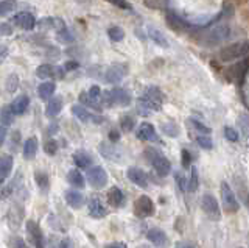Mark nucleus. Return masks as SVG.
<instances>
[{
    "mask_svg": "<svg viewBox=\"0 0 249 248\" xmlns=\"http://www.w3.org/2000/svg\"><path fill=\"white\" fill-rule=\"evenodd\" d=\"M249 55V39L245 41H238L229 44L228 47H224L220 50L218 57L224 63H231V61H237V59H243Z\"/></svg>",
    "mask_w": 249,
    "mask_h": 248,
    "instance_id": "2",
    "label": "nucleus"
},
{
    "mask_svg": "<svg viewBox=\"0 0 249 248\" xmlns=\"http://www.w3.org/2000/svg\"><path fill=\"white\" fill-rule=\"evenodd\" d=\"M64 67L62 69H58L56 66L53 64H41L37 69H36V75L39 76V78H54V76H62L64 75Z\"/></svg>",
    "mask_w": 249,
    "mask_h": 248,
    "instance_id": "14",
    "label": "nucleus"
},
{
    "mask_svg": "<svg viewBox=\"0 0 249 248\" xmlns=\"http://www.w3.org/2000/svg\"><path fill=\"white\" fill-rule=\"evenodd\" d=\"M111 95H112V102L114 105H120V106H128L131 103V95L126 89L122 88H114L111 89Z\"/></svg>",
    "mask_w": 249,
    "mask_h": 248,
    "instance_id": "19",
    "label": "nucleus"
},
{
    "mask_svg": "<svg viewBox=\"0 0 249 248\" xmlns=\"http://www.w3.org/2000/svg\"><path fill=\"white\" fill-rule=\"evenodd\" d=\"M126 72H128L126 64H112L105 72V80L109 84H117L123 80V76L126 75Z\"/></svg>",
    "mask_w": 249,
    "mask_h": 248,
    "instance_id": "9",
    "label": "nucleus"
},
{
    "mask_svg": "<svg viewBox=\"0 0 249 248\" xmlns=\"http://www.w3.org/2000/svg\"><path fill=\"white\" fill-rule=\"evenodd\" d=\"M196 142L202 150H212V147H213V142H212V139L209 137V134H199L196 137Z\"/></svg>",
    "mask_w": 249,
    "mask_h": 248,
    "instance_id": "41",
    "label": "nucleus"
},
{
    "mask_svg": "<svg viewBox=\"0 0 249 248\" xmlns=\"http://www.w3.org/2000/svg\"><path fill=\"white\" fill-rule=\"evenodd\" d=\"M6 57H8V47L3 44H0V61L5 59Z\"/></svg>",
    "mask_w": 249,
    "mask_h": 248,
    "instance_id": "59",
    "label": "nucleus"
},
{
    "mask_svg": "<svg viewBox=\"0 0 249 248\" xmlns=\"http://www.w3.org/2000/svg\"><path fill=\"white\" fill-rule=\"evenodd\" d=\"M176 248H193V247H192V245H189V244L181 242V244H178V245H176Z\"/></svg>",
    "mask_w": 249,
    "mask_h": 248,
    "instance_id": "61",
    "label": "nucleus"
},
{
    "mask_svg": "<svg viewBox=\"0 0 249 248\" xmlns=\"http://www.w3.org/2000/svg\"><path fill=\"white\" fill-rule=\"evenodd\" d=\"M5 139H6V127L0 125V147L5 144Z\"/></svg>",
    "mask_w": 249,
    "mask_h": 248,
    "instance_id": "58",
    "label": "nucleus"
},
{
    "mask_svg": "<svg viewBox=\"0 0 249 248\" xmlns=\"http://www.w3.org/2000/svg\"><path fill=\"white\" fill-rule=\"evenodd\" d=\"M36 27L39 30H56V33L61 30L66 28V22L61 18H44L41 20H37Z\"/></svg>",
    "mask_w": 249,
    "mask_h": 248,
    "instance_id": "15",
    "label": "nucleus"
},
{
    "mask_svg": "<svg viewBox=\"0 0 249 248\" xmlns=\"http://www.w3.org/2000/svg\"><path fill=\"white\" fill-rule=\"evenodd\" d=\"M202 209L204 212L213 220H220L221 219V211H220V206H218V201L215 200V197H212L210 193H206L202 197Z\"/></svg>",
    "mask_w": 249,
    "mask_h": 248,
    "instance_id": "11",
    "label": "nucleus"
},
{
    "mask_svg": "<svg viewBox=\"0 0 249 248\" xmlns=\"http://www.w3.org/2000/svg\"><path fill=\"white\" fill-rule=\"evenodd\" d=\"M56 36H58L59 42H62V44H70V42H73V36H72V33L69 32V28H67V27H66L64 30H61V32H58Z\"/></svg>",
    "mask_w": 249,
    "mask_h": 248,
    "instance_id": "45",
    "label": "nucleus"
},
{
    "mask_svg": "<svg viewBox=\"0 0 249 248\" xmlns=\"http://www.w3.org/2000/svg\"><path fill=\"white\" fill-rule=\"evenodd\" d=\"M237 123H238L240 131L243 133V136L249 139V115L248 114H241L238 117V120H237Z\"/></svg>",
    "mask_w": 249,
    "mask_h": 248,
    "instance_id": "40",
    "label": "nucleus"
},
{
    "mask_svg": "<svg viewBox=\"0 0 249 248\" xmlns=\"http://www.w3.org/2000/svg\"><path fill=\"white\" fill-rule=\"evenodd\" d=\"M136 136H137V139H140V141L159 142V136H158V133H156V128L151 125V123H148V122L140 123V127L137 128Z\"/></svg>",
    "mask_w": 249,
    "mask_h": 248,
    "instance_id": "13",
    "label": "nucleus"
},
{
    "mask_svg": "<svg viewBox=\"0 0 249 248\" xmlns=\"http://www.w3.org/2000/svg\"><path fill=\"white\" fill-rule=\"evenodd\" d=\"M137 248H150L148 245H140V247H137Z\"/></svg>",
    "mask_w": 249,
    "mask_h": 248,
    "instance_id": "63",
    "label": "nucleus"
},
{
    "mask_svg": "<svg viewBox=\"0 0 249 248\" xmlns=\"http://www.w3.org/2000/svg\"><path fill=\"white\" fill-rule=\"evenodd\" d=\"M64 197H66L67 205H69L70 208H73V209H80V208L84 205V195H83L81 192L75 191V189H69V191H66Z\"/></svg>",
    "mask_w": 249,
    "mask_h": 248,
    "instance_id": "18",
    "label": "nucleus"
},
{
    "mask_svg": "<svg viewBox=\"0 0 249 248\" xmlns=\"http://www.w3.org/2000/svg\"><path fill=\"white\" fill-rule=\"evenodd\" d=\"M89 214L93 217V219H101V217L107 215V209L98 198H92L89 201Z\"/></svg>",
    "mask_w": 249,
    "mask_h": 248,
    "instance_id": "22",
    "label": "nucleus"
},
{
    "mask_svg": "<svg viewBox=\"0 0 249 248\" xmlns=\"http://www.w3.org/2000/svg\"><path fill=\"white\" fill-rule=\"evenodd\" d=\"M106 2L117 6V8L123 10V11H132V5L128 2V0H106Z\"/></svg>",
    "mask_w": 249,
    "mask_h": 248,
    "instance_id": "47",
    "label": "nucleus"
},
{
    "mask_svg": "<svg viewBox=\"0 0 249 248\" xmlns=\"http://www.w3.org/2000/svg\"><path fill=\"white\" fill-rule=\"evenodd\" d=\"M75 69H78V63H76V61H67V63L64 64V71L66 72L75 71Z\"/></svg>",
    "mask_w": 249,
    "mask_h": 248,
    "instance_id": "57",
    "label": "nucleus"
},
{
    "mask_svg": "<svg viewBox=\"0 0 249 248\" xmlns=\"http://www.w3.org/2000/svg\"><path fill=\"white\" fill-rule=\"evenodd\" d=\"M8 245H10V248H28L25 240L19 236H11L10 240H8Z\"/></svg>",
    "mask_w": 249,
    "mask_h": 248,
    "instance_id": "48",
    "label": "nucleus"
},
{
    "mask_svg": "<svg viewBox=\"0 0 249 248\" xmlns=\"http://www.w3.org/2000/svg\"><path fill=\"white\" fill-rule=\"evenodd\" d=\"M16 10H18V2L16 0H2L0 2V16H8Z\"/></svg>",
    "mask_w": 249,
    "mask_h": 248,
    "instance_id": "34",
    "label": "nucleus"
},
{
    "mask_svg": "<svg viewBox=\"0 0 249 248\" xmlns=\"http://www.w3.org/2000/svg\"><path fill=\"white\" fill-rule=\"evenodd\" d=\"M67 181L73 186L76 189H83L86 186V181H84V176L81 175L80 170H70L69 175H67Z\"/></svg>",
    "mask_w": 249,
    "mask_h": 248,
    "instance_id": "30",
    "label": "nucleus"
},
{
    "mask_svg": "<svg viewBox=\"0 0 249 248\" xmlns=\"http://www.w3.org/2000/svg\"><path fill=\"white\" fill-rule=\"evenodd\" d=\"M14 113L11 106H2L0 108V125L3 127H10L13 120H14Z\"/></svg>",
    "mask_w": 249,
    "mask_h": 248,
    "instance_id": "32",
    "label": "nucleus"
},
{
    "mask_svg": "<svg viewBox=\"0 0 249 248\" xmlns=\"http://www.w3.org/2000/svg\"><path fill=\"white\" fill-rule=\"evenodd\" d=\"M221 201H223V208L228 214H235L240 209V203L237 200L235 192L232 191V188L228 184V181L221 183Z\"/></svg>",
    "mask_w": 249,
    "mask_h": 248,
    "instance_id": "5",
    "label": "nucleus"
},
{
    "mask_svg": "<svg viewBox=\"0 0 249 248\" xmlns=\"http://www.w3.org/2000/svg\"><path fill=\"white\" fill-rule=\"evenodd\" d=\"M233 186H235V192H237V197L240 198V201L246 208H249V189H248L246 181L243 178L235 176L233 178Z\"/></svg>",
    "mask_w": 249,
    "mask_h": 248,
    "instance_id": "17",
    "label": "nucleus"
},
{
    "mask_svg": "<svg viewBox=\"0 0 249 248\" xmlns=\"http://www.w3.org/2000/svg\"><path fill=\"white\" fill-rule=\"evenodd\" d=\"M167 24L170 25L171 30H175V32H182V30L185 28L184 20L179 16H176L175 13H171V11L167 13Z\"/></svg>",
    "mask_w": 249,
    "mask_h": 248,
    "instance_id": "31",
    "label": "nucleus"
},
{
    "mask_svg": "<svg viewBox=\"0 0 249 248\" xmlns=\"http://www.w3.org/2000/svg\"><path fill=\"white\" fill-rule=\"evenodd\" d=\"M145 158L154 167L156 173H158L159 176L170 175V172H171V162L165 156H163V154L158 149H153V147L146 149L145 150Z\"/></svg>",
    "mask_w": 249,
    "mask_h": 248,
    "instance_id": "4",
    "label": "nucleus"
},
{
    "mask_svg": "<svg viewBox=\"0 0 249 248\" xmlns=\"http://www.w3.org/2000/svg\"><path fill=\"white\" fill-rule=\"evenodd\" d=\"M109 141L111 142H117V141H120V133L117 130H111L109 131Z\"/></svg>",
    "mask_w": 249,
    "mask_h": 248,
    "instance_id": "56",
    "label": "nucleus"
},
{
    "mask_svg": "<svg viewBox=\"0 0 249 248\" xmlns=\"http://www.w3.org/2000/svg\"><path fill=\"white\" fill-rule=\"evenodd\" d=\"M37 153V139L36 137H28L25 144H23V156L25 159H33Z\"/></svg>",
    "mask_w": 249,
    "mask_h": 248,
    "instance_id": "28",
    "label": "nucleus"
},
{
    "mask_svg": "<svg viewBox=\"0 0 249 248\" xmlns=\"http://www.w3.org/2000/svg\"><path fill=\"white\" fill-rule=\"evenodd\" d=\"M229 36H231V27L228 24L215 25L201 38V44L204 47H215V45H220L224 41H228Z\"/></svg>",
    "mask_w": 249,
    "mask_h": 248,
    "instance_id": "3",
    "label": "nucleus"
},
{
    "mask_svg": "<svg viewBox=\"0 0 249 248\" xmlns=\"http://www.w3.org/2000/svg\"><path fill=\"white\" fill-rule=\"evenodd\" d=\"M13 166H14L13 156H10V154H2L0 156V181H3L5 178L10 176Z\"/></svg>",
    "mask_w": 249,
    "mask_h": 248,
    "instance_id": "21",
    "label": "nucleus"
},
{
    "mask_svg": "<svg viewBox=\"0 0 249 248\" xmlns=\"http://www.w3.org/2000/svg\"><path fill=\"white\" fill-rule=\"evenodd\" d=\"M89 97L93 100V102L97 103H101V97H103V91L100 89V86H97V84H93V86H90V89L88 91Z\"/></svg>",
    "mask_w": 249,
    "mask_h": 248,
    "instance_id": "44",
    "label": "nucleus"
},
{
    "mask_svg": "<svg viewBox=\"0 0 249 248\" xmlns=\"http://www.w3.org/2000/svg\"><path fill=\"white\" fill-rule=\"evenodd\" d=\"M61 110H62V98L61 97H52L49 100V103H47L45 115H47V117L53 119L61 113Z\"/></svg>",
    "mask_w": 249,
    "mask_h": 248,
    "instance_id": "23",
    "label": "nucleus"
},
{
    "mask_svg": "<svg viewBox=\"0 0 249 248\" xmlns=\"http://www.w3.org/2000/svg\"><path fill=\"white\" fill-rule=\"evenodd\" d=\"M224 137L231 142H237L238 141V133L235 128L232 127H224Z\"/></svg>",
    "mask_w": 249,
    "mask_h": 248,
    "instance_id": "50",
    "label": "nucleus"
},
{
    "mask_svg": "<svg viewBox=\"0 0 249 248\" xmlns=\"http://www.w3.org/2000/svg\"><path fill=\"white\" fill-rule=\"evenodd\" d=\"M44 150L47 154L53 156V154H56V152H58V142L54 141V139H49V141L44 144Z\"/></svg>",
    "mask_w": 249,
    "mask_h": 248,
    "instance_id": "49",
    "label": "nucleus"
},
{
    "mask_svg": "<svg viewBox=\"0 0 249 248\" xmlns=\"http://www.w3.org/2000/svg\"><path fill=\"white\" fill-rule=\"evenodd\" d=\"M148 35H150V38L153 39V42L156 44V45H159V47H162V49H167L168 47V41H167V38H165V35H163L162 32H159L158 28H148Z\"/></svg>",
    "mask_w": 249,
    "mask_h": 248,
    "instance_id": "29",
    "label": "nucleus"
},
{
    "mask_svg": "<svg viewBox=\"0 0 249 248\" xmlns=\"http://www.w3.org/2000/svg\"><path fill=\"white\" fill-rule=\"evenodd\" d=\"M80 102L83 103V106H89V108H92V110H95V111L101 110V105L97 103V102H93V100L89 97L88 92H81V94H80Z\"/></svg>",
    "mask_w": 249,
    "mask_h": 248,
    "instance_id": "39",
    "label": "nucleus"
},
{
    "mask_svg": "<svg viewBox=\"0 0 249 248\" xmlns=\"http://www.w3.org/2000/svg\"><path fill=\"white\" fill-rule=\"evenodd\" d=\"M163 105V94L158 86H146L143 94L137 100L139 113L142 115H148L153 111H160Z\"/></svg>",
    "mask_w": 249,
    "mask_h": 248,
    "instance_id": "1",
    "label": "nucleus"
},
{
    "mask_svg": "<svg viewBox=\"0 0 249 248\" xmlns=\"http://www.w3.org/2000/svg\"><path fill=\"white\" fill-rule=\"evenodd\" d=\"M13 24L18 25L19 28L22 30H27V32H30V30H33L36 27V19L31 13L28 11H22V13H18L16 16L13 18Z\"/></svg>",
    "mask_w": 249,
    "mask_h": 248,
    "instance_id": "12",
    "label": "nucleus"
},
{
    "mask_svg": "<svg viewBox=\"0 0 249 248\" xmlns=\"http://www.w3.org/2000/svg\"><path fill=\"white\" fill-rule=\"evenodd\" d=\"M54 91H56V86H54L53 81H44L42 84H39L37 94L42 100H50L54 94Z\"/></svg>",
    "mask_w": 249,
    "mask_h": 248,
    "instance_id": "27",
    "label": "nucleus"
},
{
    "mask_svg": "<svg viewBox=\"0 0 249 248\" xmlns=\"http://www.w3.org/2000/svg\"><path fill=\"white\" fill-rule=\"evenodd\" d=\"M88 181L93 189H103L107 184V173L103 167L93 166L88 169Z\"/></svg>",
    "mask_w": 249,
    "mask_h": 248,
    "instance_id": "6",
    "label": "nucleus"
},
{
    "mask_svg": "<svg viewBox=\"0 0 249 248\" xmlns=\"http://www.w3.org/2000/svg\"><path fill=\"white\" fill-rule=\"evenodd\" d=\"M134 214L139 217V219H145V217L153 215L154 203L151 201V198L146 195H140L134 203Z\"/></svg>",
    "mask_w": 249,
    "mask_h": 248,
    "instance_id": "7",
    "label": "nucleus"
},
{
    "mask_svg": "<svg viewBox=\"0 0 249 248\" xmlns=\"http://www.w3.org/2000/svg\"><path fill=\"white\" fill-rule=\"evenodd\" d=\"M98 150H100V153L103 154L106 159H111V161L117 159V161H119V158H120V152L117 150L114 145H111V144L101 142L100 147H98Z\"/></svg>",
    "mask_w": 249,
    "mask_h": 248,
    "instance_id": "26",
    "label": "nucleus"
},
{
    "mask_svg": "<svg viewBox=\"0 0 249 248\" xmlns=\"http://www.w3.org/2000/svg\"><path fill=\"white\" fill-rule=\"evenodd\" d=\"M10 35H13V25L0 24V36H10Z\"/></svg>",
    "mask_w": 249,
    "mask_h": 248,
    "instance_id": "53",
    "label": "nucleus"
},
{
    "mask_svg": "<svg viewBox=\"0 0 249 248\" xmlns=\"http://www.w3.org/2000/svg\"><path fill=\"white\" fill-rule=\"evenodd\" d=\"M28 106H30V97L27 94H22L19 97H16L13 100V103H11V108H13V113L16 115H22L23 113H25L28 110Z\"/></svg>",
    "mask_w": 249,
    "mask_h": 248,
    "instance_id": "20",
    "label": "nucleus"
},
{
    "mask_svg": "<svg viewBox=\"0 0 249 248\" xmlns=\"http://www.w3.org/2000/svg\"><path fill=\"white\" fill-rule=\"evenodd\" d=\"M27 231H28V236L31 239V242L36 248H45V237H44V232L41 229V227L33 222V220H28L27 222Z\"/></svg>",
    "mask_w": 249,
    "mask_h": 248,
    "instance_id": "10",
    "label": "nucleus"
},
{
    "mask_svg": "<svg viewBox=\"0 0 249 248\" xmlns=\"http://www.w3.org/2000/svg\"><path fill=\"white\" fill-rule=\"evenodd\" d=\"M126 175L132 183H134L136 186H139V188H142V189L148 188V176L143 170H140L139 167H129Z\"/></svg>",
    "mask_w": 249,
    "mask_h": 248,
    "instance_id": "16",
    "label": "nucleus"
},
{
    "mask_svg": "<svg viewBox=\"0 0 249 248\" xmlns=\"http://www.w3.org/2000/svg\"><path fill=\"white\" fill-rule=\"evenodd\" d=\"M162 131H163V134H167L170 137H176L179 134V130H178V127L175 125L173 122L162 123Z\"/></svg>",
    "mask_w": 249,
    "mask_h": 248,
    "instance_id": "42",
    "label": "nucleus"
},
{
    "mask_svg": "<svg viewBox=\"0 0 249 248\" xmlns=\"http://www.w3.org/2000/svg\"><path fill=\"white\" fill-rule=\"evenodd\" d=\"M107 36H109V39H111V41L120 42V41H123V38H124V32L120 27L112 25V27L107 28Z\"/></svg>",
    "mask_w": 249,
    "mask_h": 248,
    "instance_id": "35",
    "label": "nucleus"
},
{
    "mask_svg": "<svg viewBox=\"0 0 249 248\" xmlns=\"http://www.w3.org/2000/svg\"><path fill=\"white\" fill-rule=\"evenodd\" d=\"M120 127H122L123 131H132V130H134V127H136V120H134V117H132V115H129V114L122 115V119H120Z\"/></svg>",
    "mask_w": 249,
    "mask_h": 248,
    "instance_id": "38",
    "label": "nucleus"
},
{
    "mask_svg": "<svg viewBox=\"0 0 249 248\" xmlns=\"http://www.w3.org/2000/svg\"><path fill=\"white\" fill-rule=\"evenodd\" d=\"M56 128H58L56 125H52V127H49V133H50V134H54V131H56Z\"/></svg>",
    "mask_w": 249,
    "mask_h": 248,
    "instance_id": "62",
    "label": "nucleus"
},
{
    "mask_svg": "<svg viewBox=\"0 0 249 248\" xmlns=\"http://www.w3.org/2000/svg\"><path fill=\"white\" fill-rule=\"evenodd\" d=\"M198 184H199V178H198V169L196 167H190V180H189V188L187 191L195 192L198 189Z\"/></svg>",
    "mask_w": 249,
    "mask_h": 248,
    "instance_id": "37",
    "label": "nucleus"
},
{
    "mask_svg": "<svg viewBox=\"0 0 249 248\" xmlns=\"http://www.w3.org/2000/svg\"><path fill=\"white\" fill-rule=\"evenodd\" d=\"M175 178H176V183L179 188H181V191H187V188H189V180H185V176L181 172H178L175 175Z\"/></svg>",
    "mask_w": 249,
    "mask_h": 248,
    "instance_id": "51",
    "label": "nucleus"
},
{
    "mask_svg": "<svg viewBox=\"0 0 249 248\" xmlns=\"http://www.w3.org/2000/svg\"><path fill=\"white\" fill-rule=\"evenodd\" d=\"M107 201H109V205L114 206V208L123 206V203H124L123 192L119 188H117V186H114V188H111V189H109V192H107Z\"/></svg>",
    "mask_w": 249,
    "mask_h": 248,
    "instance_id": "25",
    "label": "nucleus"
},
{
    "mask_svg": "<svg viewBox=\"0 0 249 248\" xmlns=\"http://www.w3.org/2000/svg\"><path fill=\"white\" fill-rule=\"evenodd\" d=\"M146 239L153 244L154 248H168L170 239L160 228H151L146 232Z\"/></svg>",
    "mask_w": 249,
    "mask_h": 248,
    "instance_id": "8",
    "label": "nucleus"
},
{
    "mask_svg": "<svg viewBox=\"0 0 249 248\" xmlns=\"http://www.w3.org/2000/svg\"><path fill=\"white\" fill-rule=\"evenodd\" d=\"M105 248H128V247L124 245L123 242H114V244H109V245H106Z\"/></svg>",
    "mask_w": 249,
    "mask_h": 248,
    "instance_id": "60",
    "label": "nucleus"
},
{
    "mask_svg": "<svg viewBox=\"0 0 249 248\" xmlns=\"http://www.w3.org/2000/svg\"><path fill=\"white\" fill-rule=\"evenodd\" d=\"M73 162L80 169H89L92 166V156L84 150H78L73 153Z\"/></svg>",
    "mask_w": 249,
    "mask_h": 248,
    "instance_id": "24",
    "label": "nucleus"
},
{
    "mask_svg": "<svg viewBox=\"0 0 249 248\" xmlns=\"http://www.w3.org/2000/svg\"><path fill=\"white\" fill-rule=\"evenodd\" d=\"M35 180H36V184H37V188L39 189H42V191H47V188H49V175H47L45 172H42V170H37V172L35 173Z\"/></svg>",
    "mask_w": 249,
    "mask_h": 248,
    "instance_id": "36",
    "label": "nucleus"
},
{
    "mask_svg": "<svg viewBox=\"0 0 249 248\" xmlns=\"http://www.w3.org/2000/svg\"><path fill=\"white\" fill-rule=\"evenodd\" d=\"M19 142H20V133L16 130V131H13V134H11V147L14 150H16V147L19 145Z\"/></svg>",
    "mask_w": 249,
    "mask_h": 248,
    "instance_id": "54",
    "label": "nucleus"
},
{
    "mask_svg": "<svg viewBox=\"0 0 249 248\" xmlns=\"http://www.w3.org/2000/svg\"><path fill=\"white\" fill-rule=\"evenodd\" d=\"M19 88V76L16 74H11L6 80V91L8 92H16Z\"/></svg>",
    "mask_w": 249,
    "mask_h": 248,
    "instance_id": "43",
    "label": "nucleus"
},
{
    "mask_svg": "<svg viewBox=\"0 0 249 248\" xmlns=\"http://www.w3.org/2000/svg\"><path fill=\"white\" fill-rule=\"evenodd\" d=\"M190 123H192V127L198 131V133H201V134H210V128L207 127V125H204L202 122H199V120H196V119H190L189 120Z\"/></svg>",
    "mask_w": 249,
    "mask_h": 248,
    "instance_id": "46",
    "label": "nucleus"
},
{
    "mask_svg": "<svg viewBox=\"0 0 249 248\" xmlns=\"http://www.w3.org/2000/svg\"><path fill=\"white\" fill-rule=\"evenodd\" d=\"M72 113H73L75 117L78 120H81V122H90L93 119V114H90L83 105H73L72 106Z\"/></svg>",
    "mask_w": 249,
    "mask_h": 248,
    "instance_id": "33",
    "label": "nucleus"
},
{
    "mask_svg": "<svg viewBox=\"0 0 249 248\" xmlns=\"http://www.w3.org/2000/svg\"><path fill=\"white\" fill-rule=\"evenodd\" d=\"M58 248H73V242L69 237H66V239H62L59 242Z\"/></svg>",
    "mask_w": 249,
    "mask_h": 248,
    "instance_id": "55",
    "label": "nucleus"
},
{
    "mask_svg": "<svg viewBox=\"0 0 249 248\" xmlns=\"http://www.w3.org/2000/svg\"><path fill=\"white\" fill-rule=\"evenodd\" d=\"M181 156H182V159H181L182 167L184 169H190V164H192V154H190V152L189 150H182Z\"/></svg>",
    "mask_w": 249,
    "mask_h": 248,
    "instance_id": "52",
    "label": "nucleus"
}]
</instances>
